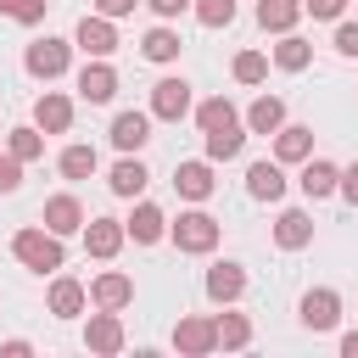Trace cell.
Instances as JSON below:
<instances>
[{
    "label": "cell",
    "mask_w": 358,
    "mask_h": 358,
    "mask_svg": "<svg viewBox=\"0 0 358 358\" xmlns=\"http://www.w3.org/2000/svg\"><path fill=\"white\" fill-rule=\"evenodd\" d=\"M308 151H313V129H302V123H291V129L280 123L274 129V157L280 162H302Z\"/></svg>",
    "instance_id": "cell-18"
},
{
    "label": "cell",
    "mask_w": 358,
    "mask_h": 358,
    "mask_svg": "<svg viewBox=\"0 0 358 358\" xmlns=\"http://www.w3.org/2000/svg\"><path fill=\"white\" fill-rule=\"evenodd\" d=\"M241 140H246L241 123H235V129H213V134H207V162H229V157H241Z\"/></svg>",
    "instance_id": "cell-29"
},
{
    "label": "cell",
    "mask_w": 358,
    "mask_h": 358,
    "mask_svg": "<svg viewBox=\"0 0 358 358\" xmlns=\"http://www.w3.org/2000/svg\"><path fill=\"white\" fill-rule=\"evenodd\" d=\"M274 241H280L285 252H302V246L313 241V218H308V213H296V207H291V213H280V224H274Z\"/></svg>",
    "instance_id": "cell-20"
},
{
    "label": "cell",
    "mask_w": 358,
    "mask_h": 358,
    "mask_svg": "<svg viewBox=\"0 0 358 358\" xmlns=\"http://www.w3.org/2000/svg\"><path fill=\"white\" fill-rule=\"evenodd\" d=\"M45 11H50V0H0V17H11V22H45Z\"/></svg>",
    "instance_id": "cell-33"
},
{
    "label": "cell",
    "mask_w": 358,
    "mask_h": 358,
    "mask_svg": "<svg viewBox=\"0 0 358 358\" xmlns=\"http://www.w3.org/2000/svg\"><path fill=\"white\" fill-rule=\"evenodd\" d=\"M336 319H341V296H336V291L319 285V291L302 296V324H308V330H330Z\"/></svg>",
    "instance_id": "cell-11"
},
{
    "label": "cell",
    "mask_w": 358,
    "mask_h": 358,
    "mask_svg": "<svg viewBox=\"0 0 358 358\" xmlns=\"http://www.w3.org/2000/svg\"><path fill=\"white\" fill-rule=\"evenodd\" d=\"M50 313H56V319H78V313H84V285L62 274V280L50 285Z\"/></svg>",
    "instance_id": "cell-25"
},
{
    "label": "cell",
    "mask_w": 358,
    "mask_h": 358,
    "mask_svg": "<svg viewBox=\"0 0 358 358\" xmlns=\"http://www.w3.org/2000/svg\"><path fill=\"white\" fill-rule=\"evenodd\" d=\"M235 78H241V84H263V78H268V56H263V50H241V56H235Z\"/></svg>",
    "instance_id": "cell-34"
},
{
    "label": "cell",
    "mask_w": 358,
    "mask_h": 358,
    "mask_svg": "<svg viewBox=\"0 0 358 358\" xmlns=\"http://www.w3.org/2000/svg\"><path fill=\"white\" fill-rule=\"evenodd\" d=\"M117 246H123V224L117 218H90L84 224V252L90 257H117Z\"/></svg>",
    "instance_id": "cell-10"
},
{
    "label": "cell",
    "mask_w": 358,
    "mask_h": 358,
    "mask_svg": "<svg viewBox=\"0 0 358 358\" xmlns=\"http://www.w3.org/2000/svg\"><path fill=\"white\" fill-rule=\"evenodd\" d=\"M173 190L190 196V201H207V196H213V168H207V162H179V168H173Z\"/></svg>",
    "instance_id": "cell-15"
},
{
    "label": "cell",
    "mask_w": 358,
    "mask_h": 358,
    "mask_svg": "<svg viewBox=\"0 0 358 358\" xmlns=\"http://www.w3.org/2000/svg\"><path fill=\"white\" fill-rule=\"evenodd\" d=\"M280 123H285V101H280V95H257L252 112H246V129H252V134H274Z\"/></svg>",
    "instance_id": "cell-21"
},
{
    "label": "cell",
    "mask_w": 358,
    "mask_h": 358,
    "mask_svg": "<svg viewBox=\"0 0 358 358\" xmlns=\"http://www.w3.org/2000/svg\"><path fill=\"white\" fill-rule=\"evenodd\" d=\"M246 190H252L257 201H280V196H285V173H280V162H252V168H246Z\"/></svg>",
    "instance_id": "cell-16"
},
{
    "label": "cell",
    "mask_w": 358,
    "mask_h": 358,
    "mask_svg": "<svg viewBox=\"0 0 358 358\" xmlns=\"http://www.w3.org/2000/svg\"><path fill=\"white\" fill-rule=\"evenodd\" d=\"M341 352H347V358H358V330H347V336H341Z\"/></svg>",
    "instance_id": "cell-42"
},
{
    "label": "cell",
    "mask_w": 358,
    "mask_h": 358,
    "mask_svg": "<svg viewBox=\"0 0 358 358\" xmlns=\"http://www.w3.org/2000/svg\"><path fill=\"white\" fill-rule=\"evenodd\" d=\"M11 252H17V263H22V268H34V274L62 268V235H50V229H17Z\"/></svg>",
    "instance_id": "cell-1"
},
{
    "label": "cell",
    "mask_w": 358,
    "mask_h": 358,
    "mask_svg": "<svg viewBox=\"0 0 358 358\" xmlns=\"http://www.w3.org/2000/svg\"><path fill=\"white\" fill-rule=\"evenodd\" d=\"M173 246H179V252H213V246H218V218H207V213H179Z\"/></svg>",
    "instance_id": "cell-2"
},
{
    "label": "cell",
    "mask_w": 358,
    "mask_h": 358,
    "mask_svg": "<svg viewBox=\"0 0 358 358\" xmlns=\"http://www.w3.org/2000/svg\"><path fill=\"white\" fill-rule=\"evenodd\" d=\"M17 185H22V162H17L11 151H6V157H0V196H11Z\"/></svg>",
    "instance_id": "cell-36"
},
{
    "label": "cell",
    "mask_w": 358,
    "mask_h": 358,
    "mask_svg": "<svg viewBox=\"0 0 358 358\" xmlns=\"http://www.w3.org/2000/svg\"><path fill=\"white\" fill-rule=\"evenodd\" d=\"M17 162H39L45 157V129H11V145H6Z\"/></svg>",
    "instance_id": "cell-30"
},
{
    "label": "cell",
    "mask_w": 358,
    "mask_h": 358,
    "mask_svg": "<svg viewBox=\"0 0 358 358\" xmlns=\"http://www.w3.org/2000/svg\"><path fill=\"white\" fill-rule=\"evenodd\" d=\"M78 95H84L90 106H101V101H112V95H117V73H112V67H106V62L95 56V62H90L84 73H78Z\"/></svg>",
    "instance_id": "cell-7"
},
{
    "label": "cell",
    "mask_w": 358,
    "mask_h": 358,
    "mask_svg": "<svg viewBox=\"0 0 358 358\" xmlns=\"http://www.w3.org/2000/svg\"><path fill=\"white\" fill-rule=\"evenodd\" d=\"M145 6H151V11H157V17H179V11H185V6H190V0H145Z\"/></svg>",
    "instance_id": "cell-41"
},
{
    "label": "cell",
    "mask_w": 358,
    "mask_h": 358,
    "mask_svg": "<svg viewBox=\"0 0 358 358\" xmlns=\"http://www.w3.org/2000/svg\"><path fill=\"white\" fill-rule=\"evenodd\" d=\"M296 17H302V0H257V22L268 34H291Z\"/></svg>",
    "instance_id": "cell-23"
},
{
    "label": "cell",
    "mask_w": 358,
    "mask_h": 358,
    "mask_svg": "<svg viewBox=\"0 0 358 358\" xmlns=\"http://www.w3.org/2000/svg\"><path fill=\"white\" fill-rule=\"evenodd\" d=\"M134 6H140V0H95V11H101V17H129Z\"/></svg>",
    "instance_id": "cell-40"
},
{
    "label": "cell",
    "mask_w": 358,
    "mask_h": 358,
    "mask_svg": "<svg viewBox=\"0 0 358 358\" xmlns=\"http://www.w3.org/2000/svg\"><path fill=\"white\" fill-rule=\"evenodd\" d=\"M56 168H62L67 179H90V173H95V145H67Z\"/></svg>",
    "instance_id": "cell-32"
},
{
    "label": "cell",
    "mask_w": 358,
    "mask_h": 358,
    "mask_svg": "<svg viewBox=\"0 0 358 358\" xmlns=\"http://www.w3.org/2000/svg\"><path fill=\"white\" fill-rule=\"evenodd\" d=\"M313 62V45L308 39H296V34H285L280 45H274V67H285V73H302Z\"/></svg>",
    "instance_id": "cell-26"
},
{
    "label": "cell",
    "mask_w": 358,
    "mask_h": 358,
    "mask_svg": "<svg viewBox=\"0 0 358 358\" xmlns=\"http://www.w3.org/2000/svg\"><path fill=\"white\" fill-rule=\"evenodd\" d=\"M196 17H201V28H224L235 17V0H196Z\"/></svg>",
    "instance_id": "cell-35"
},
{
    "label": "cell",
    "mask_w": 358,
    "mask_h": 358,
    "mask_svg": "<svg viewBox=\"0 0 358 358\" xmlns=\"http://www.w3.org/2000/svg\"><path fill=\"white\" fill-rule=\"evenodd\" d=\"M140 50H145V56H151V62H173V56H179V50H185V45H179V34H173V28H151V34H145V45H140Z\"/></svg>",
    "instance_id": "cell-31"
},
{
    "label": "cell",
    "mask_w": 358,
    "mask_h": 358,
    "mask_svg": "<svg viewBox=\"0 0 358 358\" xmlns=\"http://www.w3.org/2000/svg\"><path fill=\"white\" fill-rule=\"evenodd\" d=\"M67 56H73V45L67 39H39V45H28V73L34 78H62L67 73Z\"/></svg>",
    "instance_id": "cell-3"
},
{
    "label": "cell",
    "mask_w": 358,
    "mask_h": 358,
    "mask_svg": "<svg viewBox=\"0 0 358 358\" xmlns=\"http://www.w3.org/2000/svg\"><path fill=\"white\" fill-rule=\"evenodd\" d=\"M90 296H95V308H112V313H117V308H129V302H134V280L112 268V274H101V280L90 285Z\"/></svg>",
    "instance_id": "cell-13"
},
{
    "label": "cell",
    "mask_w": 358,
    "mask_h": 358,
    "mask_svg": "<svg viewBox=\"0 0 358 358\" xmlns=\"http://www.w3.org/2000/svg\"><path fill=\"white\" fill-rule=\"evenodd\" d=\"M196 123H201V134H213V129H235L241 117H235V106H229L224 95H213V101L196 106Z\"/></svg>",
    "instance_id": "cell-27"
},
{
    "label": "cell",
    "mask_w": 358,
    "mask_h": 358,
    "mask_svg": "<svg viewBox=\"0 0 358 358\" xmlns=\"http://www.w3.org/2000/svg\"><path fill=\"white\" fill-rule=\"evenodd\" d=\"M162 229H168V218H162V207H151V201H140V207H134V218L123 224V235H134L140 246L162 241Z\"/></svg>",
    "instance_id": "cell-19"
},
{
    "label": "cell",
    "mask_w": 358,
    "mask_h": 358,
    "mask_svg": "<svg viewBox=\"0 0 358 358\" xmlns=\"http://www.w3.org/2000/svg\"><path fill=\"white\" fill-rule=\"evenodd\" d=\"M45 229H50V235H73V229H84V207H78V196H50V201H45Z\"/></svg>",
    "instance_id": "cell-12"
},
{
    "label": "cell",
    "mask_w": 358,
    "mask_h": 358,
    "mask_svg": "<svg viewBox=\"0 0 358 358\" xmlns=\"http://www.w3.org/2000/svg\"><path fill=\"white\" fill-rule=\"evenodd\" d=\"M336 50L341 56H358V22H341L336 28Z\"/></svg>",
    "instance_id": "cell-37"
},
{
    "label": "cell",
    "mask_w": 358,
    "mask_h": 358,
    "mask_svg": "<svg viewBox=\"0 0 358 358\" xmlns=\"http://www.w3.org/2000/svg\"><path fill=\"white\" fill-rule=\"evenodd\" d=\"M336 179H341V168L313 157V162L302 168V179H296V185H302V196H308V201H319V196H330V190H336Z\"/></svg>",
    "instance_id": "cell-22"
},
{
    "label": "cell",
    "mask_w": 358,
    "mask_h": 358,
    "mask_svg": "<svg viewBox=\"0 0 358 358\" xmlns=\"http://www.w3.org/2000/svg\"><path fill=\"white\" fill-rule=\"evenodd\" d=\"M185 112H190V84H185V78H162V84L151 90V117L179 123Z\"/></svg>",
    "instance_id": "cell-5"
},
{
    "label": "cell",
    "mask_w": 358,
    "mask_h": 358,
    "mask_svg": "<svg viewBox=\"0 0 358 358\" xmlns=\"http://www.w3.org/2000/svg\"><path fill=\"white\" fill-rule=\"evenodd\" d=\"M341 6L347 0H302V11H313V17H341Z\"/></svg>",
    "instance_id": "cell-38"
},
{
    "label": "cell",
    "mask_w": 358,
    "mask_h": 358,
    "mask_svg": "<svg viewBox=\"0 0 358 358\" xmlns=\"http://www.w3.org/2000/svg\"><path fill=\"white\" fill-rule=\"evenodd\" d=\"M151 140V112H117L112 117V145L117 151H140Z\"/></svg>",
    "instance_id": "cell-9"
},
{
    "label": "cell",
    "mask_w": 358,
    "mask_h": 358,
    "mask_svg": "<svg viewBox=\"0 0 358 358\" xmlns=\"http://www.w3.org/2000/svg\"><path fill=\"white\" fill-rule=\"evenodd\" d=\"M73 45H78L84 56H112V50H117V28H112V17H101V11L84 17L78 34H73Z\"/></svg>",
    "instance_id": "cell-4"
},
{
    "label": "cell",
    "mask_w": 358,
    "mask_h": 358,
    "mask_svg": "<svg viewBox=\"0 0 358 358\" xmlns=\"http://www.w3.org/2000/svg\"><path fill=\"white\" fill-rule=\"evenodd\" d=\"M173 347H179V352H190V358L213 352V347H218V336H213V319H179V330H173Z\"/></svg>",
    "instance_id": "cell-14"
},
{
    "label": "cell",
    "mask_w": 358,
    "mask_h": 358,
    "mask_svg": "<svg viewBox=\"0 0 358 358\" xmlns=\"http://www.w3.org/2000/svg\"><path fill=\"white\" fill-rule=\"evenodd\" d=\"M241 291H246L241 263H213V268H207V296H213V302H235Z\"/></svg>",
    "instance_id": "cell-17"
},
{
    "label": "cell",
    "mask_w": 358,
    "mask_h": 358,
    "mask_svg": "<svg viewBox=\"0 0 358 358\" xmlns=\"http://www.w3.org/2000/svg\"><path fill=\"white\" fill-rule=\"evenodd\" d=\"M213 336H218V347H246L252 341V324H246V313H218L213 319Z\"/></svg>",
    "instance_id": "cell-28"
},
{
    "label": "cell",
    "mask_w": 358,
    "mask_h": 358,
    "mask_svg": "<svg viewBox=\"0 0 358 358\" xmlns=\"http://www.w3.org/2000/svg\"><path fill=\"white\" fill-rule=\"evenodd\" d=\"M336 190H341V196H347V201L358 207V162H352V168H347V173L336 179Z\"/></svg>",
    "instance_id": "cell-39"
},
{
    "label": "cell",
    "mask_w": 358,
    "mask_h": 358,
    "mask_svg": "<svg viewBox=\"0 0 358 358\" xmlns=\"http://www.w3.org/2000/svg\"><path fill=\"white\" fill-rule=\"evenodd\" d=\"M34 123H39L45 134H67V123H73V101L56 95V90H45V95L34 101Z\"/></svg>",
    "instance_id": "cell-8"
},
{
    "label": "cell",
    "mask_w": 358,
    "mask_h": 358,
    "mask_svg": "<svg viewBox=\"0 0 358 358\" xmlns=\"http://www.w3.org/2000/svg\"><path fill=\"white\" fill-rule=\"evenodd\" d=\"M145 179H151V173H145V162H140V157H123V162L112 168V179H106V185H112V196H140V190H145Z\"/></svg>",
    "instance_id": "cell-24"
},
{
    "label": "cell",
    "mask_w": 358,
    "mask_h": 358,
    "mask_svg": "<svg viewBox=\"0 0 358 358\" xmlns=\"http://www.w3.org/2000/svg\"><path fill=\"white\" fill-rule=\"evenodd\" d=\"M84 347H90V352H123V324H117L112 308H101V313L84 324Z\"/></svg>",
    "instance_id": "cell-6"
}]
</instances>
